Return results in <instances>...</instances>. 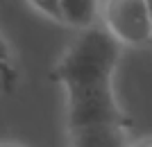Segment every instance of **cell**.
Masks as SVG:
<instances>
[{"label": "cell", "mask_w": 152, "mask_h": 147, "mask_svg": "<svg viewBox=\"0 0 152 147\" xmlns=\"http://www.w3.org/2000/svg\"><path fill=\"white\" fill-rule=\"evenodd\" d=\"M98 0H61V14L64 23L77 30H89L95 25L98 16Z\"/></svg>", "instance_id": "cell-4"}, {"label": "cell", "mask_w": 152, "mask_h": 147, "mask_svg": "<svg viewBox=\"0 0 152 147\" xmlns=\"http://www.w3.org/2000/svg\"><path fill=\"white\" fill-rule=\"evenodd\" d=\"M145 5H148V12H150V18H152V0H145Z\"/></svg>", "instance_id": "cell-9"}, {"label": "cell", "mask_w": 152, "mask_h": 147, "mask_svg": "<svg viewBox=\"0 0 152 147\" xmlns=\"http://www.w3.org/2000/svg\"><path fill=\"white\" fill-rule=\"evenodd\" d=\"M107 32L121 45H145L152 41V18L145 0H107L102 9Z\"/></svg>", "instance_id": "cell-2"}, {"label": "cell", "mask_w": 152, "mask_h": 147, "mask_svg": "<svg viewBox=\"0 0 152 147\" xmlns=\"http://www.w3.org/2000/svg\"><path fill=\"white\" fill-rule=\"evenodd\" d=\"M132 147H152V136H145V138H139Z\"/></svg>", "instance_id": "cell-7"}, {"label": "cell", "mask_w": 152, "mask_h": 147, "mask_svg": "<svg viewBox=\"0 0 152 147\" xmlns=\"http://www.w3.org/2000/svg\"><path fill=\"white\" fill-rule=\"evenodd\" d=\"M0 147H25V145H20V143H0Z\"/></svg>", "instance_id": "cell-8"}, {"label": "cell", "mask_w": 152, "mask_h": 147, "mask_svg": "<svg viewBox=\"0 0 152 147\" xmlns=\"http://www.w3.org/2000/svg\"><path fill=\"white\" fill-rule=\"evenodd\" d=\"M18 84V70L12 59V50L0 34V93H12Z\"/></svg>", "instance_id": "cell-5"}, {"label": "cell", "mask_w": 152, "mask_h": 147, "mask_svg": "<svg viewBox=\"0 0 152 147\" xmlns=\"http://www.w3.org/2000/svg\"><path fill=\"white\" fill-rule=\"evenodd\" d=\"M68 134H70V147H127L125 125H121V122H104V125L68 129Z\"/></svg>", "instance_id": "cell-3"}, {"label": "cell", "mask_w": 152, "mask_h": 147, "mask_svg": "<svg viewBox=\"0 0 152 147\" xmlns=\"http://www.w3.org/2000/svg\"><path fill=\"white\" fill-rule=\"evenodd\" d=\"M121 43L107 27H89L70 45L52 70V79L68 93V129L121 122L123 113L114 97L111 79Z\"/></svg>", "instance_id": "cell-1"}, {"label": "cell", "mask_w": 152, "mask_h": 147, "mask_svg": "<svg viewBox=\"0 0 152 147\" xmlns=\"http://www.w3.org/2000/svg\"><path fill=\"white\" fill-rule=\"evenodd\" d=\"M39 14H43L48 18L64 23V14H61V0H27Z\"/></svg>", "instance_id": "cell-6"}]
</instances>
